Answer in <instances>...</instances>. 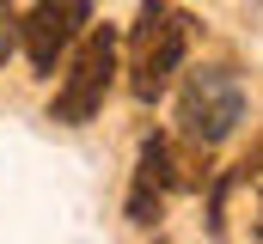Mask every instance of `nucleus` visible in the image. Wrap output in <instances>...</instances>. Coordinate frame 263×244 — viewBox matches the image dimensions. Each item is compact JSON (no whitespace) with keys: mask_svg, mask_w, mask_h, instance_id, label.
Wrapping results in <instances>:
<instances>
[{"mask_svg":"<svg viewBox=\"0 0 263 244\" xmlns=\"http://www.w3.org/2000/svg\"><path fill=\"white\" fill-rule=\"evenodd\" d=\"M12 43H18V12L0 0V67H6V55H12Z\"/></svg>","mask_w":263,"mask_h":244,"instance_id":"423d86ee","label":"nucleus"},{"mask_svg":"<svg viewBox=\"0 0 263 244\" xmlns=\"http://www.w3.org/2000/svg\"><path fill=\"white\" fill-rule=\"evenodd\" d=\"M110 73H117V31L110 25H86V37H80V49L67 61L62 73V92H55V104H49V116L55 122H92L104 110V92H110Z\"/></svg>","mask_w":263,"mask_h":244,"instance_id":"7ed1b4c3","label":"nucleus"},{"mask_svg":"<svg viewBox=\"0 0 263 244\" xmlns=\"http://www.w3.org/2000/svg\"><path fill=\"white\" fill-rule=\"evenodd\" d=\"M184 49H190V18L172 0H141V12L129 25V92L141 104H153L172 86Z\"/></svg>","mask_w":263,"mask_h":244,"instance_id":"f257e3e1","label":"nucleus"},{"mask_svg":"<svg viewBox=\"0 0 263 244\" xmlns=\"http://www.w3.org/2000/svg\"><path fill=\"white\" fill-rule=\"evenodd\" d=\"M86 25H92V0H37L18 18V43L37 73H55V61L86 37Z\"/></svg>","mask_w":263,"mask_h":244,"instance_id":"20e7f679","label":"nucleus"},{"mask_svg":"<svg viewBox=\"0 0 263 244\" xmlns=\"http://www.w3.org/2000/svg\"><path fill=\"white\" fill-rule=\"evenodd\" d=\"M239 122H245V86H239V73H227V67H196V73L184 79V98H178V128H184V140L208 153V147H220Z\"/></svg>","mask_w":263,"mask_h":244,"instance_id":"f03ea898","label":"nucleus"},{"mask_svg":"<svg viewBox=\"0 0 263 244\" xmlns=\"http://www.w3.org/2000/svg\"><path fill=\"white\" fill-rule=\"evenodd\" d=\"M153 244H165V238H153Z\"/></svg>","mask_w":263,"mask_h":244,"instance_id":"0eeeda50","label":"nucleus"},{"mask_svg":"<svg viewBox=\"0 0 263 244\" xmlns=\"http://www.w3.org/2000/svg\"><path fill=\"white\" fill-rule=\"evenodd\" d=\"M172 189H178L172 147H165V134H147L141 140V159H135V183H129V226H153L165 214V195Z\"/></svg>","mask_w":263,"mask_h":244,"instance_id":"39448f33","label":"nucleus"}]
</instances>
